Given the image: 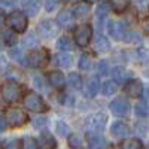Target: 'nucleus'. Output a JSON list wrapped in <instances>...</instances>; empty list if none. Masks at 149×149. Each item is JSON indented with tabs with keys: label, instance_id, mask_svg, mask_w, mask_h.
I'll use <instances>...</instances> for the list:
<instances>
[{
	"label": "nucleus",
	"instance_id": "10",
	"mask_svg": "<svg viewBox=\"0 0 149 149\" xmlns=\"http://www.w3.org/2000/svg\"><path fill=\"white\" fill-rule=\"evenodd\" d=\"M110 110L116 116H125L130 110V103L125 97H116L110 102Z\"/></svg>",
	"mask_w": 149,
	"mask_h": 149
},
{
	"label": "nucleus",
	"instance_id": "34",
	"mask_svg": "<svg viewBox=\"0 0 149 149\" xmlns=\"http://www.w3.org/2000/svg\"><path fill=\"white\" fill-rule=\"evenodd\" d=\"M24 45H26L27 48H34L39 45V40H37V37L34 33H29L26 37H24Z\"/></svg>",
	"mask_w": 149,
	"mask_h": 149
},
{
	"label": "nucleus",
	"instance_id": "3",
	"mask_svg": "<svg viewBox=\"0 0 149 149\" xmlns=\"http://www.w3.org/2000/svg\"><path fill=\"white\" fill-rule=\"evenodd\" d=\"M24 106L31 112H36V113H43L48 110V104L45 103V100L36 93H29L24 97Z\"/></svg>",
	"mask_w": 149,
	"mask_h": 149
},
{
	"label": "nucleus",
	"instance_id": "7",
	"mask_svg": "<svg viewBox=\"0 0 149 149\" xmlns=\"http://www.w3.org/2000/svg\"><path fill=\"white\" fill-rule=\"evenodd\" d=\"M29 58V66L34 69H42L49 63V52L46 49H36L27 55Z\"/></svg>",
	"mask_w": 149,
	"mask_h": 149
},
{
	"label": "nucleus",
	"instance_id": "24",
	"mask_svg": "<svg viewBox=\"0 0 149 149\" xmlns=\"http://www.w3.org/2000/svg\"><path fill=\"white\" fill-rule=\"evenodd\" d=\"M57 48L60 51H70V49H73V42H72L70 37L63 36L57 40Z\"/></svg>",
	"mask_w": 149,
	"mask_h": 149
},
{
	"label": "nucleus",
	"instance_id": "39",
	"mask_svg": "<svg viewBox=\"0 0 149 149\" xmlns=\"http://www.w3.org/2000/svg\"><path fill=\"white\" fill-rule=\"evenodd\" d=\"M33 84L34 86L39 91H45V85H43V81H42V76H39V74H36V76L33 78Z\"/></svg>",
	"mask_w": 149,
	"mask_h": 149
},
{
	"label": "nucleus",
	"instance_id": "53",
	"mask_svg": "<svg viewBox=\"0 0 149 149\" xmlns=\"http://www.w3.org/2000/svg\"><path fill=\"white\" fill-rule=\"evenodd\" d=\"M0 148H2V145H0Z\"/></svg>",
	"mask_w": 149,
	"mask_h": 149
},
{
	"label": "nucleus",
	"instance_id": "52",
	"mask_svg": "<svg viewBox=\"0 0 149 149\" xmlns=\"http://www.w3.org/2000/svg\"><path fill=\"white\" fill-rule=\"evenodd\" d=\"M63 2H72V0H63Z\"/></svg>",
	"mask_w": 149,
	"mask_h": 149
},
{
	"label": "nucleus",
	"instance_id": "6",
	"mask_svg": "<svg viewBox=\"0 0 149 149\" xmlns=\"http://www.w3.org/2000/svg\"><path fill=\"white\" fill-rule=\"evenodd\" d=\"M91 37H93V29L90 24H81L74 29V42L78 46L81 48L88 46L91 42Z\"/></svg>",
	"mask_w": 149,
	"mask_h": 149
},
{
	"label": "nucleus",
	"instance_id": "49",
	"mask_svg": "<svg viewBox=\"0 0 149 149\" xmlns=\"http://www.w3.org/2000/svg\"><path fill=\"white\" fill-rule=\"evenodd\" d=\"M43 124H45V121H39V119H37V121H34V127H39V125H43Z\"/></svg>",
	"mask_w": 149,
	"mask_h": 149
},
{
	"label": "nucleus",
	"instance_id": "46",
	"mask_svg": "<svg viewBox=\"0 0 149 149\" xmlns=\"http://www.w3.org/2000/svg\"><path fill=\"white\" fill-rule=\"evenodd\" d=\"M142 27H143L145 33H148V34H149V18H145V19L142 21Z\"/></svg>",
	"mask_w": 149,
	"mask_h": 149
},
{
	"label": "nucleus",
	"instance_id": "51",
	"mask_svg": "<svg viewBox=\"0 0 149 149\" xmlns=\"http://www.w3.org/2000/svg\"><path fill=\"white\" fill-rule=\"evenodd\" d=\"M3 43H5V42H3V37H0V49H2V46H3Z\"/></svg>",
	"mask_w": 149,
	"mask_h": 149
},
{
	"label": "nucleus",
	"instance_id": "50",
	"mask_svg": "<svg viewBox=\"0 0 149 149\" xmlns=\"http://www.w3.org/2000/svg\"><path fill=\"white\" fill-rule=\"evenodd\" d=\"M85 3H95V2H98V0H84Z\"/></svg>",
	"mask_w": 149,
	"mask_h": 149
},
{
	"label": "nucleus",
	"instance_id": "48",
	"mask_svg": "<svg viewBox=\"0 0 149 149\" xmlns=\"http://www.w3.org/2000/svg\"><path fill=\"white\" fill-rule=\"evenodd\" d=\"M136 2L139 3V6H142V8H145L146 6V0H136Z\"/></svg>",
	"mask_w": 149,
	"mask_h": 149
},
{
	"label": "nucleus",
	"instance_id": "45",
	"mask_svg": "<svg viewBox=\"0 0 149 149\" xmlns=\"http://www.w3.org/2000/svg\"><path fill=\"white\" fill-rule=\"evenodd\" d=\"M17 3V0H0V6L3 8H12Z\"/></svg>",
	"mask_w": 149,
	"mask_h": 149
},
{
	"label": "nucleus",
	"instance_id": "16",
	"mask_svg": "<svg viewBox=\"0 0 149 149\" xmlns=\"http://www.w3.org/2000/svg\"><path fill=\"white\" fill-rule=\"evenodd\" d=\"M73 19H74V14H73V10H70V9H63L57 15V22H58L60 27H69V26H72Z\"/></svg>",
	"mask_w": 149,
	"mask_h": 149
},
{
	"label": "nucleus",
	"instance_id": "4",
	"mask_svg": "<svg viewBox=\"0 0 149 149\" xmlns=\"http://www.w3.org/2000/svg\"><path fill=\"white\" fill-rule=\"evenodd\" d=\"M6 119L9 122V125H12L14 128H19L24 127L29 122V116L27 113L19 107H9L6 112Z\"/></svg>",
	"mask_w": 149,
	"mask_h": 149
},
{
	"label": "nucleus",
	"instance_id": "2",
	"mask_svg": "<svg viewBox=\"0 0 149 149\" xmlns=\"http://www.w3.org/2000/svg\"><path fill=\"white\" fill-rule=\"evenodd\" d=\"M0 91H2V97L6 103H17L22 95V86L15 81H6L2 85Z\"/></svg>",
	"mask_w": 149,
	"mask_h": 149
},
{
	"label": "nucleus",
	"instance_id": "1",
	"mask_svg": "<svg viewBox=\"0 0 149 149\" xmlns=\"http://www.w3.org/2000/svg\"><path fill=\"white\" fill-rule=\"evenodd\" d=\"M107 124V116L102 112H95L85 118L84 121V127L86 133H102L106 128Z\"/></svg>",
	"mask_w": 149,
	"mask_h": 149
},
{
	"label": "nucleus",
	"instance_id": "31",
	"mask_svg": "<svg viewBox=\"0 0 149 149\" xmlns=\"http://www.w3.org/2000/svg\"><path fill=\"white\" fill-rule=\"evenodd\" d=\"M134 113L140 116V118H146L149 116V106L146 103H139L134 106Z\"/></svg>",
	"mask_w": 149,
	"mask_h": 149
},
{
	"label": "nucleus",
	"instance_id": "47",
	"mask_svg": "<svg viewBox=\"0 0 149 149\" xmlns=\"http://www.w3.org/2000/svg\"><path fill=\"white\" fill-rule=\"evenodd\" d=\"M5 21H6V15H5V12L3 10H0V27L5 24Z\"/></svg>",
	"mask_w": 149,
	"mask_h": 149
},
{
	"label": "nucleus",
	"instance_id": "28",
	"mask_svg": "<svg viewBox=\"0 0 149 149\" xmlns=\"http://www.w3.org/2000/svg\"><path fill=\"white\" fill-rule=\"evenodd\" d=\"M121 149H143V143L139 139H128L121 145Z\"/></svg>",
	"mask_w": 149,
	"mask_h": 149
},
{
	"label": "nucleus",
	"instance_id": "29",
	"mask_svg": "<svg viewBox=\"0 0 149 149\" xmlns=\"http://www.w3.org/2000/svg\"><path fill=\"white\" fill-rule=\"evenodd\" d=\"M69 84H70V86L72 88H74V90H81L82 88V78L79 76V73H70L69 74Z\"/></svg>",
	"mask_w": 149,
	"mask_h": 149
},
{
	"label": "nucleus",
	"instance_id": "9",
	"mask_svg": "<svg viewBox=\"0 0 149 149\" xmlns=\"http://www.w3.org/2000/svg\"><path fill=\"white\" fill-rule=\"evenodd\" d=\"M37 31H39L40 36L46 37V39H51V37H55L58 33V22L52 21V19H43L39 22L37 26Z\"/></svg>",
	"mask_w": 149,
	"mask_h": 149
},
{
	"label": "nucleus",
	"instance_id": "26",
	"mask_svg": "<svg viewBox=\"0 0 149 149\" xmlns=\"http://www.w3.org/2000/svg\"><path fill=\"white\" fill-rule=\"evenodd\" d=\"M107 3H100L98 5V8H97V12H95V15H97V24L102 27V24H103V21H104V18H106V15H107Z\"/></svg>",
	"mask_w": 149,
	"mask_h": 149
},
{
	"label": "nucleus",
	"instance_id": "20",
	"mask_svg": "<svg viewBox=\"0 0 149 149\" xmlns=\"http://www.w3.org/2000/svg\"><path fill=\"white\" fill-rule=\"evenodd\" d=\"M9 55L12 57V60H15L17 63H19V64H22V66H27V64H29V58H26V55L22 54L21 48L12 46L10 51H9Z\"/></svg>",
	"mask_w": 149,
	"mask_h": 149
},
{
	"label": "nucleus",
	"instance_id": "38",
	"mask_svg": "<svg viewBox=\"0 0 149 149\" xmlns=\"http://www.w3.org/2000/svg\"><path fill=\"white\" fill-rule=\"evenodd\" d=\"M137 54H139V60L143 61V63H146V61H149V51L146 48H139L137 49Z\"/></svg>",
	"mask_w": 149,
	"mask_h": 149
},
{
	"label": "nucleus",
	"instance_id": "19",
	"mask_svg": "<svg viewBox=\"0 0 149 149\" xmlns=\"http://www.w3.org/2000/svg\"><path fill=\"white\" fill-rule=\"evenodd\" d=\"M98 90H100V81L98 78H91L88 82H86V88H85V95L86 97H94L97 95Z\"/></svg>",
	"mask_w": 149,
	"mask_h": 149
},
{
	"label": "nucleus",
	"instance_id": "43",
	"mask_svg": "<svg viewBox=\"0 0 149 149\" xmlns=\"http://www.w3.org/2000/svg\"><path fill=\"white\" fill-rule=\"evenodd\" d=\"M5 149H22V148H21V143L18 140H9L5 145Z\"/></svg>",
	"mask_w": 149,
	"mask_h": 149
},
{
	"label": "nucleus",
	"instance_id": "22",
	"mask_svg": "<svg viewBox=\"0 0 149 149\" xmlns=\"http://www.w3.org/2000/svg\"><path fill=\"white\" fill-rule=\"evenodd\" d=\"M2 37H3V42H5V45H8V46H15V43H17V31L15 30H5L3 31V34H2Z\"/></svg>",
	"mask_w": 149,
	"mask_h": 149
},
{
	"label": "nucleus",
	"instance_id": "27",
	"mask_svg": "<svg viewBox=\"0 0 149 149\" xmlns=\"http://www.w3.org/2000/svg\"><path fill=\"white\" fill-rule=\"evenodd\" d=\"M67 143H69V146H70L72 149H81L82 145H84V140H82V137H81L78 133H74V134H70V136H69Z\"/></svg>",
	"mask_w": 149,
	"mask_h": 149
},
{
	"label": "nucleus",
	"instance_id": "14",
	"mask_svg": "<svg viewBox=\"0 0 149 149\" xmlns=\"http://www.w3.org/2000/svg\"><path fill=\"white\" fill-rule=\"evenodd\" d=\"M86 140H88L90 149H104L106 140L102 136V133H86Z\"/></svg>",
	"mask_w": 149,
	"mask_h": 149
},
{
	"label": "nucleus",
	"instance_id": "30",
	"mask_svg": "<svg viewBox=\"0 0 149 149\" xmlns=\"http://www.w3.org/2000/svg\"><path fill=\"white\" fill-rule=\"evenodd\" d=\"M72 61H73V58H72L70 54L63 52V54H58V55H57V64H58L60 67H69V66L72 64Z\"/></svg>",
	"mask_w": 149,
	"mask_h": 149
},
{
	"label": "nucleus",
	"instance_id": "25",
	"mask_svg": "<svg viewBox=\"0 0 149 149\" xmlns=\"http://www.w3.org/2000/svg\"><path fill=\"white\" fill-rule=\"evenodd\" d=\"M116 91H118V82H115V81H107V82H104V85H103V94H104L106 97L113 95Z\"/></svg>",
	"mask_w": 149,
	"mask_h": 149
},
{
	"label": "nucleus",
	"instance_id": "18",
	"mask_svg": "<svg viewBox=\"0 0 149 149\" xmlns=\"http://www.w3.org/2000/svg\"><path fill=\"white\" fill-rule=\"evenodd\" d=\"M94 49L97 52H107L110 49V43L107 40V37H104L103 34H97L94 39Z\"/></svg>",
	"mask_w": 149,
	"mask_h": 149
},
{
	"label": "nucleus",
	"instance_id": "33",
	"mask_svg": "<svg viewBox=\"0 0 149 149\" xmlns=\"http://www.w3.org/2000/svg\"><path fill=\"white\" fill-rule=\"evenodd\" d=\"M88 12H90L88 5H78L76 8H74L73 14H74V18H84V17L88 15Z\"/></svg>",
	"mask_w": 149,
	"mask_h": 149
},
{
	"label": "nucleus",
	"instance_id": "40",
	"mask_svg": "<svg viewBox=\"0 0 149 149\" xmlns=\"http://www.w3.org/2000/svg\"><path fill=\"white\" fill-rule=\"evenodd\" d=\"M98 72H100L102 74H107L109 73V63L104 60H102L100 63H98Z\"/></svg>",
	"mask_w": 149,
	"mask_h": 149
},
{
	"label": "nucleus",
	"instance_id": "21",
	"mask_svg": "<svg viewBox=\"0 0 149 149\" xmlns=\"http://www.w3.org/2000/svg\"><path fill=\"white\" fill-rule=\"evenodd\" d=\"M110 6L116 14H122L125 12L130 6V0H110Z\"/></svg>",
	"mask_w": 149,
	"mask_h": 149
},
{
	"label": "nucleus",
	"instance_id": "8",
	"mask_svg": "<svg viewBox=\"0 0 149 149\" xmlns=\"http://www.w3.org/2000/svg\"><path fill=\"white\" fill-rule=\"evenodd\" d=\"M107 31L113 37L115 40H122L127 36V24L122 21H109L107 24Z\"/></svg>",
	"mask_w": 149,
	"mask_h": 149
},
{
	"label": "nucleus",
	"instance_id": "37",
	"mask_svg": "<svg viewBox=\"0 0 149 149\" xmlns=\"http://www.w3.org/2000/svg\"><path fill=\"white\" fill-rule=\"evenodd\" d=\"M125 40L127 42H142V36L139 34V33H136V31H130V33H127V36H125Z\"/></svg>",
	"mask_w": 149,
	"mask_h": 149
},
{
	"label": "nucleus",
	"instance_id": "12",
	"mask_svg": "<svg viewBox=\"0 0 149 149\" xmlns=\"http://www.w3.org/2000/svg\"><path fill=\"white\" fill-rule=\"evenodd\" d=\"M124 91L130 97H140L143 94V84L139 79H128L124 85Z\"/></svg>",
	"mask_w": 149,
	"mask_h": 149
},
{
	"label": "nucleus",
	"instance_id": "42",
	"mask_svg": "<svg viewBox=\"0 0 149 149\" xmlns=\"http://www.w3.org/2000/svg\"><path fill=\"white\" fill-rule=\"evenodd\" d=\"M9 70V64H8V61L3 55H0V72L2 73H8Z\"/></svg>",
	"mask_w": 149,
	"mask_h": 149
},
{
	"label": "nucleus",
	"instance_id": "35",
	"mask_svg": "<svg viewBox=\"0 0 149 149\" xmlns=\"http://www.w3.org/2000/svg\"><path fill=\"white\" fill-rule=\"evenodd\" d=\"M91 66H93V61H91V58L88 55H82L79 58V69H82V70L86 72V70L91 69Z\"/></svg>",
	"mask_w": 149,
	"mask_h": 149
},
{
	"label": "nucleus",
	"instance_id": "23",
	"mask_svg": "<svg viewBox=\"0 0 149 149\" xmlns=\"http://www.w3.org/2000/svg\"><path fill=\"white\" fill-rule=\"evenodd\" d=\"M112 76H113L115 82H124V81H127V78L130 76V73L124 67H115L113 70H112Z\"/></svg>",
	"mask_w": 149,
	"mask_h": 149
},
{
	"label": "nucleus",
	"instance_id": "44",
	"mask_svg": "<svg viewBox=\"0 0 149 149\" xmlns=\"http://www.w3.org/2000/svg\"><path fill=\"white\" fill-rule=\"evenodd\" d=\"M8 119H6V116H3V115H0V131H5L6 128H8Z\"/></svg>",
	"mask_w": 149,
	"mask_h": 149
},
{
	"label": "nucleus",
	"instance_id": "15",
	"mask_svg": "<svg viewBox=\"0 0 149 149\" xmlns=\"http://www.w3.org/2000/svg\"><path fill=\"white\" fill-rule=\"evenodd\" d=\"M48 82L51 84L52 86H55V88H63L64 84H66V78L64 74L61 73L60 70H52L48 73Z\"/></svg>",
	"mask_w": 149,
	"mask_h": 149
},
{
	"label": "nucleus",
	"instance_id": "11",
	"mask_svg": "<svg viewBox=\"0 0 149 149\" xmlns=\"http://www.w3.org/2000/svg\"><path fill=\"white\" fill-rule=\"evenodd\" d=\"M110 133H112V136H115L116 139H125L131 134V128L127 122L116 121L110 125Z\"/></svg>",
	"mask_w": 149,
	"mask_h": 149
},
{
	"label": "nucleus",
	"instance_id": "13",
	"mask_svg": "<svg viewBox=\"0 0 149 149\" xmlns=\"http://www.w3.org/2000/svg\"><path fill=\"white\" fill-rule=\"evenodd\" d=\"M39 149H57V140L49 131H42L37 140Z\"/></svg>",
	"mask_w": 149,
	"mask_h": 149
},
{
	"label": "nucleus",
	"instance_id": "17",
	"mask_svg": "<svg viewBox=\"0 0 149 149\" xmlns=\"http://www.w3.org/2000/svg\"><path fill=\"white\" fill-rule=\"evenodd\" d=\"M22 6H24V10H26V14L29 17L37 15L40 10V2L39 0H24Z\"/></svg>",
	"mask_w": 149,
	"mask_h": 149
},
{
	"label": "nucleus",
	"instance_id": "32",
	"mask_svg": "<svg viewBox=\"0 0 149 149\" xmlns=\"http://www.w3.org/2000/svg\"><path fill=\"white\" fill-rule=\"evenodd\" d=\"M21 148L22 149H39V145H37V140L33 137H24L21 140Z\"/></svg>",
	"mask_w": 149,
	"mask_h": 149
},
{
	"label": "nucleus",
	"instance_id": "41",
	"mask_svg": "<svg viewBox=\"0 0 149 149\" xmlns=\"http://www.w3.org/2000/svg\"><path fill=\"white\" fill-rule=\"evenodd\" d=\"M57 6H58V0H46V2H45V9L48 12L54 10Z\"/></svg>",
	"mask_w": 149,
	"mask_h": 149
},
{
	"label": "nucleus",
	"instance_id": "5",
	"mask_svg": "<svg viewBox=\"0 0 149 149\" xmlns=\"http://www.w3.org/2000/svg\"><path fill=\"white\" fill-rule=\"evenodd\" d=\"M8 22L12 30H15L17 33H24L27 30L29 21H27V15L21 10H14L12 14L8 17Z\"/></svg>",
	"mask_w": 149,
	"mask_h": 149
},
{
	"label": "nucleus",
	"instance_id": "36",
	"mask_svg": "<svg viewBox=\"0 0 149 149\" xmlns=\"http://www.w3.org/2000/svg\"><path fill=\"white\" fill-rule=\"evenodd\" d=\"M69 125L66 122H63V121H58L57 122V133L60 134V136H70L69 134Z\"/></svg>",
	"mask_w": 149,
	"mask_h": 149
}]
</instances>
